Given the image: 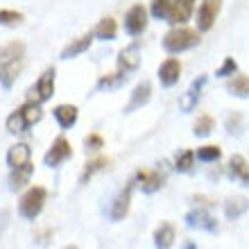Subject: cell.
<instances>
[{"label": "cell", "mask_w": 249, "mask_h": 249, "mask_svg": "<svg viewBox=\"0 0 249 249\" xmlns=\"http://www.w3.org/2000/svg\"><path fill=\"white\" fill-rule=\"evenodd\" d=\"M197 43H199V34L195 30H190V27H181V25H177L175 30H170L163 36V48H165V53H170V54H179V53H184V50H190Z\"/></svg>", "instance_id": "cell-1"}, {"label": "cell", "mask_w": 249, "mask_h": 249, "mask_svg": "<svg viewBox=\"0 0 249 249\" xmlns=\"http://www.w3.org/2000/svg\"><path fill=\"white\" fill-rule=\"evenodd\" d=\"M46 197H48V190L43 188V186H32L25 195L20 197V204H18L20 215L25 217V220H34V217L43 211Z\"/></svg>", "instance_id": "cell-2"}, {"label": "cell", "mask_w": 249, "mask_h": 249, "mask_svg": "<svg viewBox=\"0 0 249 249\" xmlns=\"http://www.w3.org/2000/svg\"><path fill=\"white\" fill-rule=\"evenodd\" d=\"M222 9V0H204L199 9H197V30L199 32H209L215 25L217 14Z\"/></svg>", "instance_id": "cell-3"}, {"label": "cell", "mask_w": 249, "mask_h": 249, "mask_svg": "<svg viewBox=\"0 0 249 249\" xmlns=\"http://www.w3.org/2000/svg\"><path fill=\"white\" fill-rule=\"evenodd\" d=\"M145 27H147V9L143 5H134L124 14V30L131 36H138L145 32Z\"/></svg>", "instance_id": "cell-4"}, {"label": "cell", "mask_w": 249, "mask_h": 249, "mask_svg": "<svg viewBox=\"0 0 249 249\" xmlns=\"http://www.w3.org/2000/svg\"><path fill=\"white\" fill-rule=\"evenodd\" d=\"M71 157H72V147H71V143H68V141H66L64 136H59L53 145H50V150L46 152V157H43V163L50 165V168H54V165L64 163L66 159H71Z\"/></svg>", "instance_id": "cell-5"}, {"label": "cell", "mask_w": 249, "mask_h": 249, "mask_svg": "<svg viewBox=\"0 0 249 249\" xmlns=\"http://www.w3.org/2000/svg\"><path fill=\"white\" fill-rule=\"evenodd\" d=\"M186 224H188L190 229H204V231H211V233H215L217 231V222L215 217L211 215L206 209H193L186 213Z\"/></svg>", "instance_id": "cell-6"}, {"label": "cell", "mask_w": 249, "mask_h": 249, "mask_svg": "<svg viewBox=\"0 0 249 249\" xmlns=\"http://www.w3.org/2000/svg\"><path fill=\"white\" fill-rule=\"evenodd\" d=\"M32 102L36 100V102H48V100L53 98L54 93V68H48L43 75L39 77V82L34 84L32 91Z\"/></svg>", "instance_id": "cell-7"}, {"label": "cell", "mask_w": 249, "mask_h": 249, "mask_svg": "<svg viewBox=\"0 0 249 249\" xmlns=\"http://www.w3.org/2000/svg\"><path fill=\"white\" fill-rule=\"evenodd\" d=\"M141 66V46L138 43H131V46L123 48L118 53V71L129 75Z\"/></svg>", "instance_id": "cell-8"}, {"label": "cell", "mask_w": 249, "mask_h": 249, "mask_svg": "<svg viewBox=\"0 0 249 249\" xmlns=\"http://www.w3.org/2000/svg\"><path fill=\"white\" fill-rule=\"evenodd\" d=\"M131 190H134V181H129V184L124 186L118 195H116V199H113V204H111V220H113V222H120V220H124V215L129 213Z\"/></svg>", "instance_id": "cell-9"}, {"label": "cell", "mask_w": 249, "mask_h": 249, "mask_svg": "<svg viewBox=\"0 0 249 249\" xmlns=\"http://www.w3.org/2000/svg\"><path fill=\"white\" fill-rule=\"evenodd\" d=\"M181 77V64H179L177 57H168L163 64L159 66V82L163 86H175Z\"/></svg>", "instance_id": "cell-10"}, {"label": "cell", "mask_w": 249, "mask_h": 249, "mask_svg": "<svg viewBox=\"0 0 249 249\" xmlns=\"http://www.w3.org/2000/svg\"><path fill=\"white\" fill-rule=\"evenodd\" d=\"M204 86H206V77H204V75H202V77H197L195 82L190 84L188 91H186L184 95L179 98V109H181V111L190 113L193 109H195L197 102H199V95H202V89H204Z\"/></svg>", "instance_id": "cell-11"}, {"label": "cell", "mask_w": 249, "mask_h": 249, "mask_svg": "<svg viewBox=\"0 0 249 249\" xmlns=\"http://www.w3.org/2000/svg\"><path fill=\"white\" fill-rule=\"evenodd\" d=\"M193 7H195V0H170L168 23L170 25H184L190 18V14H193Z\"/></svg>", "instance_id": "cell-12"}, {"label": "cell", "mask_w": 249, "mask_h": 249, "mask_svg": "<svg viewBox=\"0 0 249 249\" xmlns=\"http://www.w3.org/2000/svg\"><path fill=\"white\" fill-rule=\"evenodd\" d=\"M150 98H152V84L150 82H141V84H136V89L131 91L129 102H127V107H124V113H131V111H136V109H141V107H145L147 102H150Z\"/></svg>", "instance_id": "cell-13"}, {"label": "cell", "mask_w": 249, "mask_h": 249, "mask_svg": "<svg viewBox=\"0 0 249 249\" xmlns=\"http://www.w3.org/2000/svg\"><path fill=\"white\" fill-rule=\"evenodd\" d=\"M163 175L157 170H138L136 172V184L143 188V193L152 195V193H157L161 186H163Z\"/></svg>", "instance_id": "cell-14"}, {"label": "cell", "mask_w": 249, "mask_h": 249, "mask_svg": "<svg viewBox=\"0 0 249 249\" xmlns=\"http://www.w3.org/2000/svg\"><path fill=\"white\" fill-rule=\"evenodd\" d=\"M91 43H93V32L82 34V36H77V39H72L71 43L61 50V59H72V57L86 53V50L91 48Z\"/></svg>", "instance_id": "cell-15"}, {"label": "cell", "mask_w": 249, "mask_h": 249, "mask_svg": "<svg viewBox=\"0 0 249 249\" xmlns=\"http://www.w3.org/2000/svg\"><path fill=\"white\" fill-rule=\"evenodd\" d=\"M30 157H32L30 145L27 143H16V145L9 147V152H7V165H9V168L25 165V163H30Z\"/></svg>", "instance_id": "cell-16"}, {"label": "cell", "mask_w": 249, "mask_h": 249, "mask_svg": "<svg viewBox=\"0 0 249 249\" xmlns=\"http://www.w3.org/2000/svg\"><path fill=\"white\" fill-rule=\"evenodd\" d=\"M54 118H57V123H59L61 129H71L72 124L77 123V107L75 105H59V107H54Z\"/></svg>", "instance_id": "cell-17"}, {"label": "cell", "mask_w": 249, "mask_h": 249, "mask_svg": "<svg viewBox=\"0 0 249 249\" xmlns=\"http://www.w3.org/2000/svg\"><path fill=\"white\" fill-rule=\"evenodd\" d=\"M154 245L159 249H170L175 245V227L170 222H161L154 231Z\"/></svg>", "instance_id": "cell-18"}, {"label": "cell", "mask_w": 249, "mask_h": 249, "mask_svg": "<svg viewBox=\"0 0 249 249\" xmlns=\"http://www.w3.org/2000/svg\"><path fill=\"white\" fill-rule=\"evenodd\" d=\"M20 68H23V59L18 61H9V64H0V84L9 89V86L16 82V77L20 75Z\"/></svg>", "instance_id": "cell-19"}, {"label": "cell", "mask_w": 249, "mask_h": 249, "mask_svg": "<svg viewBox=\"0 0 249 249\" xmlns=\"http://www.w3.org/2000/svg\"><path fill=\"white\" fill-rule=\"evenodd\" d=\"M229 175L231 177L240 179L245 186H249V163L245 161V157H240V154H233L229 161Z\"/></svg>", "instance_id": "cell-20"}, {"label": "cell", "mask_w": 249, "mask_h": 249, "mask_svg": "<svg viewBox=\"0 0 249 249\" xmlns=\"http://www.w3.org/2000/svg\"><path fill=\"white\" fill-rule=\"evenodd\" d=\"M32 177V163L18 165V168H12V175H9V188L12 190H20L23 186L30 181Z\"/></svg>", "instance_id": "cell-21"}, {"label": "cell", "mask_w": 249, "mask_h": 249, "mask_svg": "<svg viewBox=\"0 0 249 249\" xmlns=\"http://www.w3.org/2000/svg\"><path fill=\"white\" fill-rule=\"evenodd\" d=\"M25 54V43L20 41H12L7 46L0 48V64H9V61H18Z\"/></svg>", "instance_id": "cell-22"}, {"label": "cell", "mask_w": 249, "mask_h": 249, "mask_svg": "<svg viewBox=\"0 0 249 249\" xmlns=\"http://www.w3.org/2000/svg\"><path fill=\"white\" fill-rule=\"evenodd\" d=\"M227 91L236 98H249V77L247 75H231L227 82Z\"/></svg>", "instance_id": "cell-23"}, {"label": "cell", "mask_w": 249, "mask_h": 249, "mask_svg": "<svg viewBox=\"0 0 249 249\" xmlns=\"http://www.w3.org/2000/svg\"><path fill=\"white\" fill-rule=\"evenodd\" d=\"M247 209H249V202L245 197H229L224 202V215L229 217V220H238Z\"/></svg>", "instance_id": "cell-24"}, {"label": "cell", "mask_w": 249, "mask_h": 249, "mask_svg": "<svg viewBox=\"0 0 249 249\" xmlns=\"http://www.w3.org/2000/svg\"><path fill=\"white\" fill-rule=\"evenodd\" d=\"M116 34H118V23L113 18H102L98 23V27H95L93 36H98L100 41H113Z\"/></svg>", "instance_id": "cell-25"}, {"label": "cell", "mask_w": 249, "mask_h": 249, "mask_svg": "<svg viewBox=\"0 0 249 249\" xmlns=\"http://www.w3.org/2000/svg\"><path fill=\"white\" fill-rule=\"evenodd\" d=\"M20 113H23V120H25L27 124V129L32 127V124H36L41 118H43V111H41V105L39 102H25V105L20 107Z\"/></svg>", "instance_id": "cell-26"}, {"label": "cell", "mask_w": 249, "mask_h": 249, "mask_svg": "<svg viewBox=\"0 0 249 249\" xmlns=\"http://www.w3.org/2000/svg\"><path fill=\"white\" fill-rule=\"evenodd\" d=\"M107 165H109V159H105V157L91 159V161L84 165V172H82V177H79V184H86V181H89L93 175H98L100 170H105Z\"/></svg>", "instance_id": "cell-27"}, {"label": "cell", "mask_w": 249, "mask_h": 249, "mask_svg": "<svg viewBox=\"0 0 249 249\" xmlns=\"http://www.w3.org/2000/svg\"><path fill=\"white\" fill-rule=\"evenodd\" d=\"M5 124H7V131H9V134H20V131L27 129V124H25V120H23V113H20V109H16L14 113H9Z\"/></svg>", "instance_id": "cell-28"}, {"label": "cell", "mask_w": 249, "mask_h": 249, "mask_svg": "<svg viewBox=\"0 0 249 249\" xmlns=\"http://www.w3.org/2000/svg\"><path fill=\"white\" fill-rule=\"evenodd\" d=\"M213 127H215V123H213V118L211 116H199V118L195 120V124H193V134L199 138L209 136L211 131H213Z\"/></svg>", "instance_id": "cell-29"}, {"label": "cell", "mask_w": 249, "mask_h": 249, "mask_svg": "<svg viewBox=\"0 0 249 249\" xmlns=\"http://www.w3.org/2000/svg\"><path fill=\"white\" fill-rule=\"evenodd\" d=\"M124 79H127V75L120 71L111 72V75H102V77L98 79V89H102V91H105V89H116V86L123 84Z\"/></svg>", "instance_id": "cell-30"}, {"label": "cell", "mask_w": 249, "mask_h": 249, "mask_svg": "<svg viewBox=\"0 0 249 249\" xmlns=\"http://www.w3.org/2000/svg\"><path fill=\"white\" fill-rule=\"evenodd\" d=\"M220 157H222V150H220L217 145H204V147L197 150V159L204 161V163H213V161H217Z\"/></svg>", "instance_id": "cell-31"}, {"label": "cell", "mask_w": 249, "mask_h": 249, "mask_svg": "<svg viewBox=\"0 0 249 249\" xmlns=\"http://www.w3.org/2000/svg\"><path fill=\"white\" fill-rule=\"evenodd\" d=\"M193 163H195V152L193 150H184L181 154H177V168L179 172H190L193 170Z\"/></svg>", "instance_id": "cell-32"}, {"label": "cell", "mask_w": 249, "mask_h": 249, "mask_svg": "<svg viewBox=\"0 0 249 249\" xmlns=\"http://www.w3.org/2000/svg\"><path fill=\"white\" fill-rule=\"evenodd\" d=\"M152 16L159 20H168V16H170V0H152Z\"/></svg>", "instance_id": "cell-33"}, {"label": "cell", "mask_w": 249, "mask_h": 249, "mask_svg": "<svg viewBox=\"0 0 249 249\" xmlns=\"http://www.w3.org/2000/svg\"><path fill=\"white\" fill-rule=\"evenodd\" d=\"M23 23V14L20 12H14V9H0V25H18Z\"/></svg>", "instance_id": "cell-34"}, {"label": "cell", "mask_w": 249, "mask_h": 249, "mask_svg": "<svg viewBox=\"0 0 249 249\" xmlns=\"http://www.w3.org/2000/svg\"><path fill=\"white\" fill-rule=\"evenodd\" d=\"M227 131H229L231 136H238V134L243 131V116L238 111H233L229 118H227Z\"/></svg>", "instance_id": "cell-35"}, {"label": "cell", "mask_w": 249, "mask_h": 249, "mask_svg": "<svg viewBox=\"0 0 249 249\" xmlns=\"http://www.w3.org/2000/svg\"><path fill=\"white\" fill-rule=\"evenodd\" d=\"M236 71H238V64H236V59L233 57H227V59L222 61V66L217 68V77H231V75H236Z\"/></svg>", "instance_id": "cell-36"}, {"label": "cell", "mask_w": 249, "mask_h": 249, "mask_svg": "<svg viewBox=\"0 0 249 249\" xmlns=\"http://www.w3.org/2000/svg\"><path fill=\"white\" fill-rule=\"evenodd\" d=\"M84 145H86V152H98V150L105 147V141H102L100 134H89L86 141H84Z\"/></svg>", "instance_id": "cell-37"}, {"label": "cell", "mask_w": 249, "mask_h": 249, "mask_svg": "<svg viewBox=\"0 0 249 249\" xmlns=\"http://www.w3.org/2000/svg\"><path fill=\"white\" fill-rule=\"evenodd\" d=\"M7 222H9V211H0V236H2Z\"/></svg>", "instance_id": "cell-38"}, {"label": "cell", "mask_w": 249, "mask_h": 249, "mask_svg": "<svg viewBox=\"0 0 249 249\" xmlns=\"http://www.w3.org/2000/svg\"><path fill=\"white\" fill-rule=\"evenodd\" d=\"M181 249H197V247H195V243H193V240H188V243H184V247H181Z\"/></svg>", "instance_id": "cell-39"}, {"label": "cell", "mask_w": 249, "mask_h": 249, "mask_svg": "<svg viewBox=\"0 0 249 249\" xmlns=\"http://www.w3.org/2000/svg\"><path fill=\"white\" fill-rule=\"evenodd\" d=\"M64 249H77V247H75V245H68V247H64Z\"/></svg>", "instance_id": "cell-40"}]
</instances>
